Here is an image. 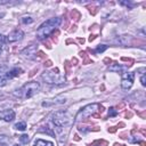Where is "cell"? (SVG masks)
<instances>
[{"label":"cell","instance_id":"obj_15","mask_svg":"<svg viewBox=\"0 0 146 146\" xmlns=\"http://www.w3.org/2000/svg\"><path fill=\"white\" fill-rule=\"evenodd\" d=\"M22 22H23L24 24H31V23L33 22V19H32L30 16H24V17L22 18Z\"/></svg>","mask_w":146,"mask_h":146},{"label":"cell","instance_id":"obj_5","mask_svg":"<svg viewBox=\"0 0 146 146\" xmlns=\"http://www.w3.org/2000/svg\"><path fill=\"white\" fill-rule=\"evenodd\" d=\"M52 122L56 127H64V125H67L70 124V117H68V114L64 111H59V112H56L54 115H52Z\"/></svg>","mask_w":146,"mask_h":146},{"label":"cell","instance_id":"obj_24","mask_svg":"<svg viewBox=\"0 0 146 146\" xmlns=\"http://www.w3.org/2000/svg\"><path fill=\"white\" fill-rule=\"evenodd\" d=\"M0 52H1V46H0Z\"/></svg>","mask_w":146,"mask_h":146},{"label":"cell","instance_id":"obj_11","mask_svg":"<svg viewBox=\"0 0 146 146\" xmlns=\"http://www.w3.org/2000/svg\"><path fill=\"white\" fill-rule=\"evenodd\" d=\"M34 146H54V144L51 141H47L43 139H36L34 143Z\"/></svg>","mask_w":146,"mask_h":146},{"label":"cell","instance_id":"obj_17","mask_svg":"<svg viewBox=\"0 0 146 146\" xmlns=\"http://www.w3.org/2000/svg\"><path fill=\"white\" fill-rule=\"evenodd\" d=\"M117 114V111L114 108V107H111L110 110H108V116H115Z\"/></svg>","mask_w":146,"mask_h":146},{"label":"cell","instance_id":"obj_6","mask_svg":"<svg viewBox=\"0 0 146 146\" xmlns=\"http://www.w3.org/2000/svg\"><path fill=\"white\" fill-rule=\"evenodd\" d=\"M133 80H135V73H132V72L123 73L122 80H121V87H122V89H124V90L130 89L132 87Z\"/></svg>","mask_w":146,"mask_h":146},{"label":"cell","instance_id":"obj_20","mask_svg":"<svg viewBox=\"0 0 146 146\" xmlns=\"http://www.w3.org/2000/svg\"><path fill=\"white\" fill-rule=\"evenodd\" d=\"M6 42H7V38L3 36L2 34H0V44H3V43H6Z\"/></svg>","mask_w":146,"mask_h":146},{"label":"cell","instance_id":"obj_13","mask_svg":"<svg viewBox=\"0 0 146 146\" xmlns=\"http://www.w3.org/2000/svg\"><path fill=\"white\" fill-rule=\"evenodd\" d=\"M16 130H21V131H24L25 129H26V123L25 122H18V123H16L15 124V127H14Z\"/></svg>","mask_w":146,"mask_h":146},{"label":"cell","instance_id":"obj_1","mask_svg":"<svg viewBox=\"0 0 146 146\" xmlns=\"http://www.w3.org/2000/svg\"><path fill=\"white\" fill-rule=\"evenodd\" d=\"M60 23H62V18H59V17L49 18L48 21L42 23L40 25V27L36 30V38L38 39H44V38L49 36L55 31V29L59 26Z\"/></svg>","mask_w":146,"mask_h":146},{"label":"cell","instance_id":"obj_14","mask_svg":"<svg viewBox=\"0 0 146 146\" xmlns=\"http://www.w3.org/2000/svg\"><path fill=\"white\" fill-rule=\"evenodd\" d=\"M106 49H107V46H106V44H99V46L96 48L95 52H97V54H99V52H104Z\"/></svg>","mask_w":146,"mask_h":146},{"label":"cell","instance_id":"obj_16","mask_svg":"<svg viewBox=\"0 0 146 146\" xmlns=\"http://www.w3.org/2000/svg\"><path fill=\"white\" fill-rule=\"evenodd\" d=\"M19 139H21V141H22L23 144H27V143H29V140H30V138H29V136H27V135H22V136L19 137Z\"/></svg>","mask_w":146,"mask_h":146},{"label":"cell","instance_id":"obj_19","mask_svg":"<svg viewBox=\"0 0 146 146\" xmlns=\"http://www.w3.org/2000/svg\"><path fill=\"white\" fill-rule=\"evenodd\" d=\"M121 5H123V6H127V7H129V8H132L135 5L133 3H131V2H129V1H121L120 2Z\"/></svg>","mask_w":146,"mask_h":146},{"label":"cell","instance_id":"obj_7","mask_svg":"<svg viewBox=\"0 0 146 146\" xmlns=\"http://www.w3.org/2000/svg\"><path fill=\"white\" fill-rule=\"evenodd\" d=\"M23 36H24V33L22 30H15L7 36V42H16L21 40Z\"/></svg>","mask_w":146,"mask_h":146},{"label":"cell","instance_id":"obj_23","mask_svg":"<svg viewBox=\"0 0 146 146\" xmlns=\"http://www.w3.org/2000/svg\"><path fill=\"white\" fill-rule=\"evenodd\" d=\"M115 130H116L115 128H111V129H108V131H110V132H115Z\"/></svg>","mask_w":146,"mask_h":146},{"label":"cell","instance_id":"obj_22","mask_svg":"<svg viewBox=\"0 0 146 146\" xmlns=\"http://www.w3.org/2000/svg\"><path fill=\"white\" fill-rule=\"evenodd\" d=\"M8 3V0H0V5H6Z\"/></svg>","mask_w":146,"mask_h":146},{"label":"cell","instance_id":"obj_12","mask_svg":"<svg viewBox=\"0 0 146 146\" xmlns=\"http://www.w3.org/2000/svg\"><path fill=\"white\" fill-rule=\"evenodd\" d=\"M123 70H124V67L121 66V65H119V64H116V63H114L112 66H110V71H112V72H119V73H122Z\"/></svg>","mask_w":146,"mask_h":146},{"label":"cell","instance_id":"obj_9","mask_svg":"<svg viewBox=\"0 0 146 146\" xmlns=\"http://www.w3.org/2000/svg\"><path fill=\"white\" fill-rule=\"evenodd\" d=\"M36 49H38V47H35V44H32V46L25 48L22 51V55L25 56V57H27V58H33L34 55H35V52H36Z\"/></svg>","mask_w":146,"mask_h":146},{"label":"cell","instance_id":"obj_2","mask_svg":"<svg viewBox=\"0 0 146 146\" xmlns=\"http://www.w3.org/2000/svg\"><path fill=\"white\" fill-rule=\"evenodd\" d=\"M39 89H40V84L36 81H32V82L25 83L22 88L16 90L14 92V95L21 99H27V98H31L32 96H34L39 91Z\"/></svg>","mask_w":146,"mask_h":146},{"label":"cell","instance_id":"obj_3","mask_svg":"<svg viewBox=\"0 0 146 146\" xmlns=\"http://www.w3.org/2000/svg\"><path fill=\"white\" fill-rule=\"evenodd\" d=\"M102 110H103V107H102L99 104H97V103L89 104V105L84 106L83 108H81V110L78 112V114L75 115V120H74V121H75V122L84 121V120L89 119L90 116L95 115L98 111H100V112H102Z\"/></svg>","mask_w":146,"mask_h":146},{"label":"cell","instance_id":"obj_8","mask_svg":"<svg viewBox=\"0 0 146 146\" xmlns=\"http://www.w3.org/2000/svg\"><path fill=\"white\" fill-rule=\"evenodd\" d=\"M0 119H2L3 121H13L15 119V112L13 110H5V111H0Z\"/></svg>","mask_w":146,"mask_h":146},{"label":"cell","instance_id":"obj_10","mask_svg":"<svg viewBox=\"0 0 146 146\" xmlns=\"http://www.w3.org/2000/svg\"><path fill=\"white\" fill-rule=\"evenodd\" d=\"M19 72H22V70H21L19 67H14V68H11V70H8V71L6 72V74H5V76H6L7 80H10V79L17 76V75L19 74Z\"/></svg>","mask_w":146,"mask_h":146},{"label":"cell","instance_id":"obj_4","mask_svg":"<svg viewBox=\"0 0 146 146\" xmlns=\"http://www.w3.org/2000/svg\"><path fill=\"white\" fill-rule=\"evenodd\" d=\"M42 79L48 84H63L65 83V76L59 73H54L46 71L42 73Z\"/></svg>","mask_w":146,"mask_h":146},{"label":"cell","instance_id":"obj_21","mask_svg":"<svg viewBox=\"0 0 146 146\" xmlns=\"http://www.w3.org/2000/svg\"><path fill=\"white\" fill-rule=\"evenodd\" d=\"M145 81H146V79H145V74H143L141 78H140V82H141V84H143L144 87L146 86V82H145Z\"/></svg>","mask_w":146,"mask_h":146},{"label":"cell","instance_id":"obj_18","mask_svg":"<svg viewBox=\"0 0 146 146\" xmlns=\"http://www.w3.org/2000/svg\"><path fill=\"white\" fill-rule=\"evenodd\" d=\"M7 71H8V70H7V67H6L5 65H1V66H0V78H1V76H3V75L6 74V72H7Z\"/></svg>","mask_w":146,"mask_h":146},{"label":"cell","instance_id":"obj_25","mask_svg":"<svg viewBox=\"0 0 146 146\" xmlns=\"http://www.w3.org/2000/svg\"><path fill=\"white\" fill-rule=\"evenodd\" d=\"M14 146H18V145H14Z\"/></svg>","mask_w":146,"mask_h":146}]
</instances>
